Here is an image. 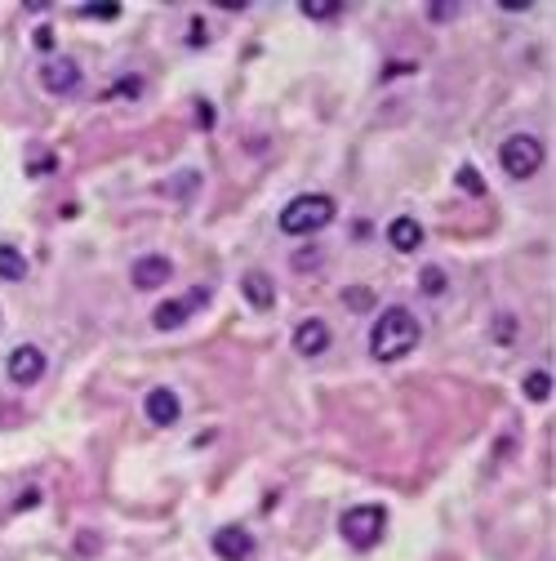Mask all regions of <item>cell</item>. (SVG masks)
I'll list each match as a JSON object with an SVG mask.
<instances>
[{
    "label": "cell",
    "instance_id": "obj_21",
    "mask_svg": "<svg viewBox=\"0 0 556 561\" xmlns=\"http://www.w3.org/2000/svg\"><path fill=\"white\" fill-rule=\"evenodd\" d=\"M138 90H143V81H125V85H112V94H107V98H129Z\"/></svg>",
    "mask_w": 556,
    "mask_h": 561
},
{
    "label": "cell",
    "instance_id": "obj_5",
    "mask_svg": "<svg viewBox=\"0 0 556 561\" xmlns=\"http://www.w3.org/2000/svg\"><path fill=\"white\" fill-rule=\"evenodd\" d=\"M45 352L36 348V343H18L14 352H9V361H5V374H9V383H18V388H32V383H41V374H45Z\"/></svg>",
    "mask_w": 556,
    "mask_h": 561
},
{
    "label": "cell",
    "instance_id": "obj_7",
    "mask_svg": "<svg viewBox=\"0 0 556 561\" xmlns=\"http://www.w3.org/2000/svg\"><path fill=\"white\" fill-rule=\"evenodd\" d=\"M210 544L223 561H254V535L245 526H218Z\"/></svg>",
    "mask_w": 556,
    "mask_h": 561
},
{
    "label": "cell",
    "instance_id": "obj_2",
    "mask_svg": "<svg viewBox=\"0 0 556 561\" xmlns=\"http://www.w3.org/2000/svg\"><path fill=\"white\" fill-rule=\"evenodd\" d=\"M334 214H339L334 196H325V192H303V196H294V201L281 210V232H285V236H312V232L330 228Z\"/></svg>",
    "mask_w": 556,
    "mask_h": 561
},
{
    "label": "cell",
    "instance_id": "obj_9",
    "mask_svg": "<svg viewBox=\"0 0 556 561\" xmlns=\"http://www.w3.org/2000/svg\"><path fill=\"white\" fill-rule=\"evenodd\" d=\"M330 343H334V334L321 317H307L294 326V352H299V357H321Z\"/></svg>",
    "mask_w": 556,
    "mask_h": 561
},
{
    "label": "cell",
    "instance_id": "obj_16",
    "mask_svg": "<svg viewBox=\"0 0 556 561\" xmlns=\"http://www.w3.org/2000/svg\"><path fill=\"white\" fill-rule=\"evenodd\" d=\"M299 9H303L307 18H316V23H325V18H339L343 5H339V0H303Z\"/></svg>",
    "mask_w": 556,
    "mask_h": 561
},
{
    "label": "cell",
    "instance_id": "obj_4",
    "mask_svg": "<svg viewBox=\"0 0 556 561\" xmlns=\"http://www.w3.org/2000/svg\"><path fill=\"white\" fill-rule=\"evenodd\" d=\"M499 165L516 183L534 179V174L543 170V143L534 139V134H512V139H503V147H499Z\"/></svg>",
    "mask_w": 556,
    "mask_h": 561
},
{
    "label": "cell",
    "instance_id": "obj_23",
    "mask_svg": "<svg viewBox=\"0 0 556 561\" xmlns=\"http://www.w3.org/2000/svg\"><path fill=\"white\" fill-rule=\"evenodd\" d=\"M499 339H516V321H508V317H499Z\"/></svg>",
    "mask_w": 556,
    "mask_h": 561
},
{
    "label": "cell",
    "instance_id": "obj_14",
    "mask_svg": "<svg viewBox=\"0 0 556 561\" xmlns=\"http://www.w3.org/2000/svg\"><path fill=\"white\" fill-rule=\"evenodd\" d=\"M23 277H27L23 250H14V245H0V281H23Z\"/></svg>",
    "mask_w": 556,
    "mask_h": 561
},
{
    "label": "cell",
    "instance_id": "obj_18",
    "mask_svg": "<svg viewBox=\"0 0 556 561\" xmlns=\"http://www.w3.org/2000/svg\"><path fill=\"white\" fill-rule=\"evenodd\" d=\"M343 303L356 312H370L374 308V290H343Z\"/></svg>",
    "mask_w": 556,
    "mask_h": 561
},
{
    "label": "cell",
    "instance_id": "obj_10",
    "mask_svg": "<svg viewBox=\"0 0 556 561\" xmlns=\"http://www.w3.org/2000/svg\"><path fill=\"white\" fill-rule=\"evenodd\" d=\"M41 85L49 94H72L76 85H81V67H76V58H49L41 67Z\"/></svg>",
    "mask_w": 556,
    "mask_h": 561
},
{
    "label": "cell",
    "instance_id": "obj_8",
    "mask_svg": "<svg viewBox=\"0 0 556 561\" xmlns=\"http://www.w3.org/2000/svg\"><path fill=\"white\" fill-rule=\"evenodd\" d=\"M170 277H174V263L165 259V254H143V259H134V268H129L134 290H156V285H165Z\"/></svg>",
    "mask_w": 556,
    "mask_h": 561
},
{
    "label": "cell",
    "instance_id": "obj_11",
    "mask_svg": "<svg viewBox=\"0 0 556 561\" xmlns=\"http://www.w3.org/2000/svg\"><path fill=\"white\" fill-rule=\"evenodd\" d=\"M143 410H147V419H152L156 428H174V423L183 419V406H178V397L170 388H152V392H147Z\"/></svg>",
    "mask_w": 556,
    "mask_h": 561
},
{
    "label": "cell",
    "instance_id": "obj_3",
    "mask_svg": "<svg viewBox=\"0 0 556 561\" xmlns=\"http://www.w3.org/2000/svg\"><path fill=\"white\" fill-rule=\"evenodd\" d=\"M383 526H387V513L379 504H356L339 517V535L356 548V553H370V548L383 539Z\"/></svg>",
    "mask_w": 556,
    "mask_h": 561
},
{
    "label": "cell",
    "instance_id": "obj_24",
    "mask_svg": "<svg viewBox=\"0 0 556 561\" xmlns=\"http://www.w3.org/2000/svg\"><path fill=\"white\" fill-rule=\"evenodd\" d=\"M36 45H41V49H54V32H49V27H41V32H36Z\"/></svg>",
    "mask_w": 556,
    "mask_h": 561
},
{
    "label": "cell",
    "instance_id": "obj_13",
    "mask_svg": "<svg viewBox=\"0 0 556 561\" xmlns=\"http://www.w3.org/2000/svg\"><path fill=\"white\" fill-rule=\"evenodd\" d=\"M241 290H245V299H250V308H258V312H267L276 303V285H272L267 272H245Z\"/></svg>",
    "mask_w": 556,
    "mask_h": 561
},
{
    "label": "cell",
    "instance_id": "obj_15",
    "mask_svg": "<svg viewBox=\"0 0 556 561\" xmlns=\"http://www.w3.org/2000/svg\"><path fill=\"white\" fill-rule=\"evenodd\" d=\"M525 397H530V401H548L552 397V370H530V374H525Z\"/></svg>",
    "mask_w": 556,
    "mask_h": 561
},
{
    "label": "cell",
    "instance_id": "obj_20",
    "mask_svg": "<svg viewBox=\"0 0 556 561\" xmlns=\"http://www.w3.org/2000/svg\"><path fill=\"white\" fill-rule=\"evenodd\" d=\"M454 14H459V5H428L432 23H445V18H454Z\"/></svg>",
    "mask_w": 556,
    "mask_h": 561
},
{
    "label": "cell",
    "instance_id": "obj_1",
    "mask_svg": "<svg viewBox=\"0 0 556 561\" xmlns=\"http://www.w3.org/2000/svg\"><path fill=\"white\" fill-rule=\"evenodd\" d=\"M419 339H423V326L414 312L387 308V312H379V321H374V330H370V357L374 361H401L419 348Z\"/></svg>",
    "mask_w": 556,
    "mask_h": 561
},
{
    "label": "cell",
    "instance_id": "obj_6",
    "mask_svg": "<svg viewBox=\"0 0 556 561\" xmlns=\"http://www.w3.org/2000/svg\"><path fill=\"white\" fill-rule=\"evenodd\" d=\"M205 299H210V294H205V290L187 294V299H165L161 308L152 312V326L161 330V334H170V330H183V326H187V317H192V308H201Z\"/></svg>",
    "mask_w": 556,
    "mask_h": 561
},
{
    "label": "cell",
    "instance_id": "obj_19",
    "mask_svg": "<svg viewBox=\"0 0 556 561\" xmlns=\"http://www.w3.org/2000/svg\"><path fill=\"white\" fill-rule=\"evenodd\" d=\"M459 187H463V192H472V196H481L485 179H481V174H472V165H463V170H459Z\"/></svg>",
    "mask_w": 556,
    "mask_h": 561
},
{
    "label": "cell",
    "instance_id": "obj_22",
    "mask_svg": "<svg viewBox=\"0 0 556 561\" xmlns=\"http://www.w3.org/2000/svg\"><path fill=\"white\" fill-rule=\"evenodd\" d=\"M85 14H89V18H116V14H121V9H116V5H89Z\"/></svg>",
    "mask_w": 556,
    "mask_h": 561
},
{
    "label": "cell",
    "instance_id": "obj_17",
    "mask_svg": "<svg viewBox=\"0 0 556 561\" xmlns=\"http://www.w3.org/2000/svg\"><path fill=\"white\" fill-rule=\"evenodd\" d=\"M419 290L436 299V294L450 290V281H445V272H441V268H423V272H419Z\"/></svg>",
    "mask_w": 556,
    "mask_h": 561
},
{
    "label": "cell",
    "instance_id": "obj_12",
    "mask_svg": "<svg viewBox=\"0 0 556 561\" xmlns=\"http://www.w3.org/2000/svg\"><path fill=\"white\" fill-rule=\"evenodd\" d=\"M387 241H392V250L414 254V250L423 245V223H419V219H410V214H401V219L387 223Z\"/></svg>",
    "mask_w": 556,
    "mask_h": 561
}]
</instances>
